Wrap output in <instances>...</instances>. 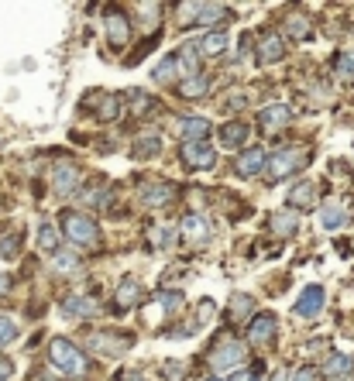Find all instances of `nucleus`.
Returning a JSON list of instances; mask_svg holds the SVG:
<instances>
[{
    "label": "nucleus",
    "mask_w": 354,
    "mask_h": 381,
    "mask_svg": "<svg viewBox=\"0 0 354 381\" xmlns=\"http://www.w3.org/2000/svg\"><path fill=\"white\" fill-rule=\"evenodd\" d=\"M7 288H11V278H7V275H0V296H4Z\"/></svg>",
    "instance_id": "42"
},
{
    "label": "nucleus",
    "mask_w": 354,
    "mask_h": 381,
    "mask_svg": "<svg viewBox=\"0 0 354 381\" xmlns=\"http://www.w3.org/2000/svg\"><path fill=\"white\" fill-rule=\"evenodd\" d=\"M348 371H351V357H344V354H334L330 361L323 364V375H330V378H340Z\"/></svg>",
    "instance_id": "23"
},
{
    "label": "nucleus",
    "mask_w": 354,
    "mask_h": 381,
    "mask_svg": "<svg viewBox=\"0 0 354 381\" xmlns=\"http://www.w3.org/2000/svg\"><path fill=\"white\" fill-rule=\"evenodd\" d=\"M337 73H340V79H351L354 83V52H340V58H337Z\"/></svg>",
    "instance_id": "31"
},
{
    "label": "nucleus",
    "mask_w": 354,
    "mask_h": 381,
    "mask_svg": "<svg viewBox=\"0 0 354 381\" xmlns=\"http://www.w3.org/2000/svg\"><path fill=\"white\" fill-rule=\"evenodd\" d=\"M220 141H224L227 148H241V145L248 141V127H244V124H227V127H220Z\"/></svg>",
    "instance_id": "16"
},
{
    "label": "nucleus",
    "mask_w": 354,
    "mask_h": 381,
    "mask_svg": "<svg viewBox=\"0 0 354 381\" xmlns=\"http://www.w3.org/2000/svg\"><path fill=\"white\" fill-rule=\"evenodd\" d=\"M241 361H244V347H241V340H224L220 347H214V354H210V364H214V371H227V367H237Z\"/></svg>",
    "instance_id": "5"
},
{
    "label": "nucleus",
    "mask_w": 354,
    "mask_h": 381,
    "mask_svg": "<svg viewBox=\"0 0 354 381\" xmlns=\"http://www.w3.org/2000/svg\"><path fill=\"white\" fill-rule=\"evenodd\" d=\"M14 248H18L14 237H4V241H0V254H14Z\"/></svg>",
    "instance_id": "40"
},
{
    "label": "nucleus",
    "mask_w": 354,
    "mask_h": 381,
    "mask_svg": "<svg viewBox=\"0 0 354 381\" xmlns=\"http://www.w3.org/2000/svg\"><path fill=\"white\" fill-rule=\"evenodd\" d=\"M138 299H141V286L138 282H131V278H124L120 288H118V303L120 306H135Z\"/></svg>",
    "instance_id": "20"
},
{
    "label": "nucleus",
    "mask_w": 354,
    "mask_h": 381,
    "mask_svg": "<svg viewBox=\"0 0 354 381\" xmlns=\"http://www.w3.org/2000/svg\"><path fill=\"white\" fill-rule=\"evenodd\" d=\"M207 93V79L203 76H189L182 83V96H203Z\"/></svg>",
    "instance_id": "29"
},
{
    "label": "nucleus",
    "mask_w": 354,
    "mask_h": 381,
    "mask_svg": "<svg viewBox=\"0 0 354 381\" xmlns=\"http://www.w3.org/2000/svg\"><path fill=\"white\" fill-rule=\"evenodd\" d=\"M148 107H152V100H148V93H135V114H145V110H148Z\"/></svg>",
    "instance_id": "37"
},
{
    "label": "nucleus",
    "mask_w": 354,
    "mask_h": 381,
    "mask_svg": "<svg viewBox=\"0 0 354 381\" xmlns=\"http://www.w3.org/2000/svg\"><path fill=\"white\" fill-rule=\"evenodd\" d=\"M48 357H52V364L59 367V371H66V375H83V354H79L76 347L69 340H52V347H48Z\"/></svg>",
    "instance_id": "1"
},
{
    "label": "nucleus",
    "mask_w": 354,
    "mask_h": 381,
    "mask_svg": "<svg viewBox=\"0 0 354 381\" xmlns=\"http://www.w3.org/2000/svg\"><path fill=\"white\" fill-rule=\"evenodd\" d=\"M182 162H186L189 169H214L217 155H214V148H207L203 141H197V145H182Z\"/></svg>",
    "instance_id": "6"
},
{
    "label": "nucleus",
    "mask_w": 354,
    "mask_h": 381,
    "mask_svg": "<svg viewBox=\"0 0 354 381\" xmlns=\"http://www.w3.org/2000/svg\"><path fill=\"white\" fill-rule=\"evenodd\" d=\"M289 117H293V110L286 103H276V107H265L258 120H261V131H282L289 124Z\"/></svg>",
    "instance_id": "8"
},
{
    "label": "nucleus",
    "mask_w": 354,
    "mask_h": 381,
    "mask_svg": "<svg viewBox=\"0 0 354 381\" xmlns=\"http://www.w3.org/2000/svg\"><path fill=\"white\" fill-rule=\"evenodd\" d=\"M169 196H172L169 186H152V189H145V203L148 207H162V203H169Z\"/></svg>",
    "instance_id": "27"
},
{
    "label": "nucleus",
    "mask_w": 354,
    "mask_h": 381,
    "mask_svg": "<svg viewBox=\"0 0 354 381\" xmlns=\"http://www.w3.org/2000/svg\"><path fill=\"white\" fill-rule=\"evenodd\" d=\"M38 244L45 251H52L56 244H59V237H56V227H52V224H41L38 227Z\"/></svg>",
    "instance_id": "32"
},
{
    "label": "nucleus",
    "mask_w": 354,
    "mask_h": 381,
    "mask_svg": "<svg viewBox=\"0 0 354 381\" xmlns=\"http://www.w3.org/2000/svg\"><path fill=\"white\" fill-rule=\"evenodd\" d=\"M310 199H313V182H303V186L293 189V196H289V203H293V207H306Z\"/></svg>",
    "instance_id": "30"
},
{
    "label": "nucleus",
    "mask_w": 354,
    "mask_h": 381,
    "mask_svg": "<svg viewBox=\"0 0 354 381\" xmlns=\"http://www.w3.org/2000/svg\"><path fill=\"white\" fill-rule=\"evenodd\" d=\"M172 73H176V56H165V58H162V62L155 66L152 79H155V83H169V79H172Z\"/></svg>",
    "instance_id": "25"
},
{
    "label": "nucleus",
    "mask_w": 354,
    "mask_h": 381,
    "mask_svg": "<svg viewBox=\"0 0 354 381\" xmlns=\"http://www.w3.org/2000/svg\"><path fill=\"white\" fill-rule=\"evenodd\" d=\"M158 148H162L158 137H141L138 145H135V155H138V158H152V155H158Z\"/></svg>",
    "instance_id": "28"
},
{
    "label": "nucleus",
    "mask_w": 354,
    "mask_h": 381,
    "mask_svg": "<svg viewBox=\"0 0 354 381\" xmlns=\"http://www.w3.org/2000/svg\"><path fill=\"white\" fill-rule=\"evenodd\" d=\"M261 165H265V152L261 148H248L237 158V172L241 175H255V172H261Z\"/></svg>",
    "instance_id": "15"
},
{
    "label": "nucleus",
    "mask_w": 354,
    "mask_h": 381,
    "mask_svg": "<svg viewBox=\"0 0 354 381\" xmlns=\"http://www.w3.org/2000/svg\"><path fill=\"white\" fill-rule=\"evenodd\" d=\"M179 234H182V241H189V244H203V241L210 237V224H207L203 216H186V220L179 224Z\"/></svg>",
    "instance_id": "9"
},
{
    "label": "nucleus",
    "mask_w": 354,
    "mask_h": 381,
    "mask_svg": "<svg viewBox=\"0 0 354 381\" xmlns=\"http://www.w3.org/2000/svg\"><path fill=\"white\" fill-rule=\"evenodd\" d=\"M179 131L186 137V145H197V141H203V137L210 134V120H203V117H186V120L179 124Z\"/></svg>",
    "instance_id": "13"
},
{
    "label": "nucleus",
    "mask_w": 354,
    "mask_h": 381,
    "mask_svg": "<svg viewBox=\"0 0 354 381\" xmlns=\"http://www.w3.org/2000/svg\"><path fill=\"white\" fill-rule=\"evenodd\" d=\"M286 31H289L293 38H310V24H306V18H299V14L286 18Z\"/></svg>",
    "instance_id": "26"
},
{
    "label": "nucleus",
    "mask_w": 354,
    "mask_h": 381,
    "mask_svg": "<svg viewBox=\"0 0 354 381\" xmlns=\"http://www.w3.org/2000/svg\"><path fill=\"white\" fill-rule=\"evenodd\" d=\"M316 378H320V371H316V367H299L293 381H316Z\"/></svg>",
    "instance_id": "39"
},
{
    "label": "nucleus",
    "mask_w": 354,
    "mask_h": 381,
    "mask_svg": "<svg viewBox=\"0 0 354 381\" xmlns=\"http://www.w3.org/2000/svg\"><path fill=\"white\" fill-rule=\"evenodd\" d=\"M93 350H100V354H120L124 347H127V340L124 337H93Z\"/></svg>",
    "instance_id": "19"
},
{
    "label": "nucleus",
    "mask_w": 354,
    "mask_h": 381,
    "mask_svg": "<svg viewBox=\"0 0 354 381\" xmlns=\"http://www.w3.org/2000/svg\"><path fill=\"white\" fill-rule=\"evenodd\" d=\"M152 241H155L158 248H169V244H172V230H169V227L152 230Z\"/></svg>",
    "instance_id": "34"
},
{
    "label": "nucleus",
    "mask_w": 354,
    "mask_h": 381,
    "mask_svg": "<svg viewBox=\"0 0 354 381\" xmlns=\"http://www.w3.org/2000/svg\"><path fill=\"white\" fill-rule=\"evenodd\" d=\"M62 227H66V237L73 241V244H93L100 237L97 224L90 220V216H83V213H66V220H62Z\"/></svg>",
    "instance_id": "2"
},
{
    "label": "nucleus",
    "mask_w": 354,
    "mask_h": 381,
    "mask_svg": "<svg viewBox=\"0 0 354 381\" xmlns=\"http://www.w3.org/2000/svg\"><path fill=\"white\" fill-rule=\"evenodd\" d=\"M234 381H255V378H251V375H244V371H241V375H234Z\"/></svg>",
    "instance_id": "43"
},
{
    "label": "nucleus",
    "mask_w": 354,
    "mask_h": 381,
    "mask_svg": "<svg viewBox=\"0 0 354 381\" xmlns=\"http://www.w3.org/2000/svg\"><path fill=\"white\" fill-rule=\"evenodd\" d=\"M214 381H217V378H214Z\"/></svg>",
    "instance_id": "44"
},
{
    "label": "nucleus",
    "mask_w": 354,
    "mask_h": 381,
    "mask_svg": "<svg viewBox=\"0 0 354 381\" xmlns=\"http://www.w3.org/2000/svg\"><path fill=\"white\" fill-rule=\"evenodd\" d=\"M52 182H56V192H59V196L73 192V189L79 186L76 165H56V172H52Z\"/></svg>",
    "instance_id": "12"
},
{
    "label": "nucleus",
    "mask_w": 354,
    "mask_h": 381,
    "mask_svg": "<svg viewBox=\"0 0 354 381\" xmlns=\"http://www.w3.org/2000/svg\"><path fill=\"white\" fill-rule=\"evenodd\" d=\"M258 56H261V62H278V58L286 56V45H282V38L278 35H265L261 38V45H258Z\"/></svg>",
    "instance_id": "14"
},
{
    "label": "nucleus",
    "mask_w": 354,
    "mask_h": 381,
    "mask_svg": "<svg viewBox=\"0 0 354 381\" xmlns=\"http://www.w3.org/2000/svg\"><path fill=\"white\" fill-rule=\"evenodd\" d=\"M76 265H79V258H73V254H59V258H56V268H59V271H73Z\"/></svg>",
    "instance_id": "35"
},
{
    "label": "nucleus",
    "mask_w": 354,
    "mask_h": 381,
    "mask_svg": "<svg viewBox=\"0 0 354 381\" xmlns=\"http://www.w3.org/2000/svg\"><path fill=\"white\" fill-rule=\"evenodd\" d=\"M272 337H276V316H272V313L255 316V320H251V330H248V340L261 347V343H269Z\"/></svg>",
    "instance_id": "11"
},
{
    "label": "nucleus",
    "mask_w": 354,
    "mask_h": 381,
    "mask_svg": "<svg viewBox=\"0 0 354 381\" xmlns=\"http://www.w3.org/2000/svg\"><path fill=\"white\" fill-rule=\"evenodd\" d=\"M231 309H234V316H241V313H248V309H251V299H248V296H237L234 303H231Z\"/></svg>",
    "instance_id": "38"
},
{
    "label": "nucleus",
    "mask_w": 354,
    "mask_h": 381,
    "mask_svg": "<svg viewBox=\"0 0 354 381\" xmlns=\"http://www.w3.org/2000/svg\"><path fill=\"white\" fill-rule=\"evenodd\" d=\"M227 48V35L224 31H210L207 38L199 41V56H220Z\"/></svg>",
    "instance_id": "18"
},
{
    "label": "nucleus",
    "mask_w": 354,
    "mask_h": 381,
    "mask_svg": "<svg viewBox=\"0 0 354 381\" xmlns=\"http://www.w3.org/2000/svg\"><path fill=\"white\" fill-rule=\"evenodd\" d=\"M320 309H323V288L320 286L303 288V296L296 299V313H299V316H316Z\"/></svg>",
    "instance_id": "10"
},
{
    "label": "nucleus",
    "mask_w": 354,
    "mask_h": 381,
    "mask_svg": "<svg viewBox=\"0 0 354 381\" xmlns=\"http://www.w3.org/2000/svg\"><path fill=\"white\" fill-rule=\"evenodd\" d=\"M176 66H182V73H186V79H189V76H199V52H197V48H189V45H186V48H182V52L176 56Z\"/></svg>",
    "instance_id": "17"
},
{
    "label": "nucleus",
    "mask_w": 354,
    "mask_h": 381,
    "mask_svg": "<svg viewBox=\"0 0 354 381\" xmlns=\"http://www.w3.org/2000/svg\"><path fill=\"white\" fill-rule=\"evenodd\" d=\"M114 114H118V103H114V96H103V103H100V117H107V120H110Z\"/></svg>",
    "instance_id": "36"
},
{
    "label": "nucleus",
    "mask_w": 354,
    "mask_h": 381,
    "mask_svg": "<svg viewBox=\"0 0 354 381\" xmlns=\"http://www.w3.org/2000/svg\"><path fill=\"white\" fill-rule=\"evenodd\" d=\"M179 14H182V24H220V21H227V7H220V4H186V7H179Z\"/></svg>",
    "instance_id": "4"
},
{
    "label": "nucleus",
    "mask_w": 354,
    "mask_h": 381,
    "mask_svg": "<svg viewBox=\"0 0 354 381\" xmlns=\"http://www.w3.org/2000/svg\"><path fill=\"white\" fill-rule=\"evenodd\" d=\"M299 227V216L293 213H278V216H272V230H276L278 237H286V234H293V230Z\"/></svg>",
    "instance_id": "21"
},
{
    "label": "nucleus",
    "mask_w": 354,
    "mask_h": 381,
    "mask_svg": "<svg viewBox=\"0 0 354 381\" xmlns=\"http://www.w3.org/2000/svg\"><path fill=\"white\" fill-rule=\"evenodd\" d=\"M11 371H14V367H11V361H0V381L11 378Z\"/></svg>",
    "instance_id": "41"
},
{
    "label": "nucleus",
    "mask_w": 354,
    "mask_h": 381,
    "mask_svg": "<svg viewBox=\"0 0 354 381\" xmlns=\"http://www.w3.org/2000/svg\"><path fill=\"white\" fill-rule=\"evenodd\" d=\"M14 337H18V326L11 323V320H4V316H0V343L14 340Z\"/></svg>",
    "instance_id": "33"
},
{
    "label": "nucleus",
    "mask_w": 354,
    "mask_h": 381,
    "mask_svg": "<svg viewBox=\"0 0 354 381\" xmlns=\"http://www.w3.org/2000/svg\"><path fill=\"white\" fill-rule=\"evenodd\" d=\"M62 309H66V316H90L97 306L90 303V299H66V303H62Z\"/></svg>",
    "instance_id": "24"
},
{
    "label": "nucleus",
    "mask_w": 354,
    "mask_h": 381,
    "mask_svg": "<svg viewBox=\"0 0 354 381\" xmlns=\"http://www.w3.org/2000/svg\"><path fill=\"white\" fill-rule=\"evenodd\" d=\"M320 224H323L327 230H337L340 224H344V210H340L337 203H327V207H323V213H320Z\"/></svg>",
    "instance_id": "22"
},
{
    "label": "nucleus",
    "mask_w": 354,
    "mask_h": 381,
    "mask_svg": "<svg viewBox=\"0 0 354 381\" xmlns=\"http://www.w3.org/2000/svg\"><path fill=\"white\" fill-rule=\"evenodd\" d=\"M306 165V152H299V148H286V152H276L269 158V179H286V175H293L296 169H303Z\"/></svg>",
    "instance_id": "3"
},
{
    "label": "nucleus",
    "mask_w": 354,
    "mask_h": 381,
    "mask_svg": "<svg viewBox=\"0 0 354 381\" xmlns=\"http://www.w3.org/2000/svg\"><path fill=\"white\" fill-rule=\"evenodd\" d=\"M107 38H110L114 48H124L127 38H131V21L124 18L120 11H110V14H107Z\"/></svg>",
    "instance_id": "7"
}]
</instances>
